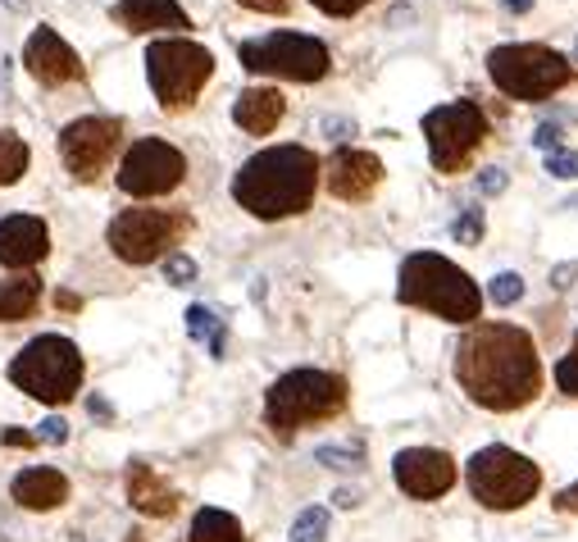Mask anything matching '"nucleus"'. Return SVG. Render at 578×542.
<instances>
[{"mask_svg":"<svg viewBox=\"0 0 578 542\" xmlns=\"http://www.w3.org/2000/svg\"><path fill=\"white\" fill-rule=\"evenodd\" d=\"M323 128H328V132H356V124H342V119H328Z\"/></svg>","mask_w":578,"mask_h":542,"instance_id":"37998d69","label":"nucleus"},{"mask_svg":"<svg viewBox=\"0 0 578 542\" xmlns=\"http://www.w3.org/2000/svg\"><path fill=\"white\" fill-rule=\"evenodd\" d=\"M315 10H323V14H332V19H347V14H360L369 0H310Z\"/></svg>","mask_w":578,"mask_h":542,"instance_id":"473e14b6","label":"nucleus"},{"mask_svg":"<svg viewBox=\"0 0 578 542\" xmlns=\"http://www.w3.org/2000/svg\"><path fill=\"white\" fill-rule=\"evenodd\" d=\"M315 461L328 470H351V465H360V447H319Z\"/></svg>","mask_w":578,"mask_h":542,"instance_id":"c85d7f7f","label":"nucleus"},{"mask_svg":"<svg viewBox=\"0 0 578 542\" xmlns=\"http://www.w3.org/2000/svg\"><path fill=\"white\" fill-rule=\"evenodd\" d=\"M347 406V383L328 374V369H292L273 378V387L265 392V424L273 437L292 442L297 428L332 420Z\"/></svg>","mask_w":578,"mask_h":542,"instance_id":"20e7f679","label":"nucleus"},{"mask_svg":"<svg viewBox=\"0 0 578 542\" xmlns=\"http://www.w3.org/2000/svg\"><path fill=\"white\" fill-rule=\"evenodd\" d=\"M488 73L515 101H542V96H551L569 82V60L538 41H510V46L488 51Z\"/></svg>","mask_w":578,"mask_h":542,"instance_id":"6e6552de","label":"nucleus"},{"mask_svg":"<svg viewBox=\"0 0 578 542\" xmlns=\"http://www.w3.org/2000/svg\"><path fill=\"white\" fill-rule=\"evenodd\" d=\"M37 442H69V424L60 420V415H51V420H41V428H37Z\"/></svg>","mask_w":578,"mask_h":542,"instance_id":"72a5a7b5","label":"nucleus"},{"mask_svg":"<svg viewBox=\"0 0 578 542\" xmlns=\"http://www.w3.org/2000/svg\"><path fill=\"white\" fill-rule=\"evenodd\" d=\"M23 65H28V73H32L41 87H64V82L82 78L78 51H73V46H69L56 28H37V32L28 37V46H23Z\"/></svg>","mask_w":578,"mask_h":542,"instance_id":"2eb2a0df","label":"nucleus"},{"mask_svg":"<svg viewBox=\"0 0 578 542\" xmlns=\"http://www.w3.org/2000/svg\"><path fill=\"white\" fill-rule=\"evenodd\" d=\"M392 474H397V487L415 502H432L442 492L456 487V461L438 447H406L397 452L392 461Z\"/></svg>","mask_w":578,"mask_h":542,"instance_id":"4468645a","label":"nucleus"},{"mask_svg":"<svg viewBox=\"0 0 578 542\" xmlns=\"http://www.w3.org/2000/svg\"><path fill=\"white\" fill-rule=\"evenodd\" d=\"M323 178H328L332 196H342V201H365V196H373V187L382 183V165H378V156L356 151V146H337L323 165Z\"/></svg>","mask_w":578,"mask_h":542,"instance_id":"dca6fc26","label":"nucleus"},{"mask_svg":"<svg viewBox=\"0 0 578 542\" xmlns=\"http://www.w3.org/2000/svg\"><path fill=\"white\" fill-rule=\"evenodd\" d=\"M87 411H91V415H101V420H110V406H106L101 397H91V402H87Z\"/></svg>","mask_w":578,"mask_h":542,"instance_id":"79ce46f5","label":"nucleus"},{"mask_svg":"<svg viewBox=\"0 0 578 542\" xmlns=\"http://www.w3.org/2000/svg\"><path fill=\"white\" fill-rule=\"evenodd\" d=\"M556 511L578 515V483H569V487H560V492H556Z\"/></svg>","mask_w":578,"mask_h":542,"instance_id":"4c0bfd02","label":"nucleus"},{"mask_svg":"<svg viewBox=\"0 0 578 542\" xmlns=\"http://www.w3.org/2000/svg\"><path fill=\"white\" fill-rule=\"evenodd\" d=\"M456 383L484 411L528 406L542 387V361L534 337L515 324H474L456 347Z\"/></svg>","mask_w":578,"mask_h":542,"instance_id":"f257e3e1","label":"nucleus"},{"mask_svg":"<svg viewBox=\"0 0 578 542\" xmlns=\"http://www.w3.org/2000/svg\"><path fill=\"white\" fill-rule=\"evenodd\" d=\"M282 91H273V87H251V91H242L237 96V106H232V119H237V128L242 132H251V137H269L278 124H282Z\"/></svg>","mask_w":578,"mask_h":542,"instance_id":"412c9836","label":"nucleus"},{"mask_svg":"<svg viewBox=\"0 0 578 542\" xmlns=\"http://www.w3.org/2000/svg\"><path fill=\"white\" fill-rule=\"evenodd\" d=\"M182 174H187V160L178 146L160 137H141L128 146V156L119 165V187L128 196H165L182 183Z\"/></svg>","mask_w":578,"mask_h":542,"instance_id":"f8f14e48","label":"nucleus"},{"mask_svg":"<svg viewBox=\"0 0 578 542\" xmlns=\"http://www.w3.org/2000/svg\"><path fill=\"white\" fill-rule=\"evenodd\" d=\"M237 60L251 73L287 78V82H319L328 73V46L301 32H269L237 46Z\"/></svg>","mask_w":578,"mask_h":542,"instance_id":"1a4fd4ad","label":"nucleus"},{"mask_svg":"<svg viewBox=\"0 0 578 542\" xmlns=\"http://www.w3.org/2000/svg\"><path fill=\"white\" fill-rule=\"evenodd\" d=\"M574 278H578V265H556V269H551V287H560V292H565Z\"/></svg>","mask_w":578,"mask_h":542,"instance_id":"58836bf2","label":"nucleus"},{"mask_svg":"<svg viewBox=\"0 0 578 542\" xmlns=\"http://www.w3.org/2000/svg\"><path fill=\"white\" fill-rule=\"evenodd\" d=\"M323 533H328V511L323 506H306L297 515V524H292V542H323Z\"/></svg>","mask_w":578,"mask_h":542,"instance_id":"a878e982","label":"nucleus"},{"mask_svg":"<svg viewBox=\"0 0 578 542\" xmlns=\"http://www.w3.org/2000/svg\"><path fill=\"white\" fill-rule=\"evenodd\" d=\"M534 146H542L547 156H551V151H560V124H542V128L534 132Z\"/></svg>","mask_w":578,"mask_h":542,"instance_id":"c9c22d12","label":"nucleus"},{"mask_svg":"<svg viewBox=\"0 0 578 542\" xmlns=\"http://www.w3.org/2000/svg\"><path fill=\"white\" fill-rule=\"evenodd\" d=\"M501 6H506L510 14H528V10H534V0H501Z\"/></svg>","mask_w":578,"mask_h":542,"instance_id":"a19ab883","label":"nucleus"},{"mask_svg":"<svg viewBox=\"0 0 578 542\" xmlns=\"http://www.w3.org/2000/svg\"><path fill=\"white\" fill-rule=\"evenodd\" d=\"M319 187V160L306 146H269L232 178V201L256 219H292L310 210Z\"/></svg>","mask_w":578,"mask_h":542,"instance_id":"f03ea898","label":"nucleus"},{"mask_svg":"<svg viewBox=\"0 0 578 542\" xmlns=\"http://www.w3.org/2000/svg\"><path fill=\"white\" fill-rule=\"evenodd\" d=\"M128 502H132L141 515L165 520V515L178 511V492H173L147 461H132V465H128Z\"/></svg>","mask_w":578,"mask_h":542,"instance_id":"aec40b11","label":"nucleus"},{"mask_svg":"<svg viewBox=\"0 0 578 542\" xmlns=\"http://www.w3.org/2000/svg\"><path fill=\"white\" fill-rule=\"evenodd\" d=\"M187 333L197 337V342H210V352L215 361H223V347H228V337H223V319L210 311V306H191L187 311Z\"/></svg>","mask_w":578,"mask_h":542,"instance_id":"b1692460","label":"nucleus"},{"mask_svg":"<svg viewBox=\"0 0 578 542\" xmlns=\"http://www.w3.org/2000/svg\"><path fill=\"white\" fill-rule=\"evenodd\" d=\"M28 174V141L19 132H0V187H10Z\"/></svg>","mask_w":578,"mask_h":542,"instance_id":"393cba45","label":"nucleus"},{"mask_svg":"<svg viewBox=\"0 0 578 542\" xmlns=\"http://www.w3.org/2000/svg\"><path fill=\"white\" fill-rule=\"evenodd\" d=\"M237 6L260 10V14H287V6H292V0H237Z\"/></svg>","mask_w":578,"mask_h":542,"instance_id":"e433bc0d","label":"nucleus"},{"mask_svg":"<svg viewBox=\"0 0 578 542\" xmlns=\"http://www.w3.org/2000/svg\"><path fill=\"white\" fill-rule=\"evenodd\" d=\"M556 383H560V392L578 397V347H574L569 356H560V365H556Z\"/></svg>","mask_w":578,"mask_h":542,"instance_id":"7c9ffc66","label":"nucleus"},{"mask_svg":"<svg viewBox=\"0 0 578 542\" xmlns=\"http://www.w3.org/2000/svg\"><path fill=\"white\" fill-rule=\"evenodd\" d=\"M423 137H428V160L438 174H460L469 156L488 137V115L474 101H451L423 115Z\"/></svg>","mask_w":578,"mask_h":542,"instance_id":"9d476101","label":"nucleus"},{"mask_svg":"<svg viewBox=\"0 0 578 542\" xmlns=\"http://www.w3.org/2000/svg\"><path fill=\"white\" fill-rule=\"evenodd\" d=\"M187 542H247V533H242V524H237V515H228L219 506H206V511L191 515Z\"/></svg>","mask_w":578,"mask_h":542,"instance_id":"5701e85b","label":"nucleus"},{"mask_svg":"<svg viewBox=\"0 0 578 542\" xmlns=\"http://www.w3.org/2000/svg\"><path fill=\"white\" fill-rule=\"evenodd\" d=\"M547 174L551 178H578V151H551L547 156Z\"/></svg>","mask_w":578,"mask_h":542,"instance_id":"2f4dec72","label":"nucleus"},{"mask_svg":"<svg viewBox=\"0 0 578 542\" xmlns=\"http://www.w3.org/2000/svg\"><path fill=\"white\" fill-rule=\"evenodd\" d=\"M506 183H510L506 169L492 165V169H484V178H478V191H484V196H497V191H506Z\"/></svg>","mask_w":578,"mask_h":542,"instance_id":"f704fd0d","label":"nucleus"},{"mask_svg":"<svg viewBox=\"0 0 578 542\" xmlns=\"http://www.w3.org/2000/svg\"><path fill=\"white\" fill-rule=\"evenodd\" d=\"M6 442H10V447H32V442H37V433H23V428H6Z\"/></svg>","mask_w":578,"mask_h":542,"instance_id":"ea45409f","label":"nucleus"},{"mask_svg":"<svg viewBox=\"0 0 578 542\" xmlns=\"http://www.w3.org/2000/svg\"><path fill=\"white\" fill-rule=\"evenodd\" d=\"M10 383L19 392H28L32 402L64 406V402L78 397V387H82V356H78V347L69 337L41 333L10 361Z\"/></svg>","mask_w":578,"mask_h":542,"instance_id":"39448f33","label":"nucleus"},{"mask_svg":"<svg viewBox=\"0 0 578 542\" xmlns=\"http://www.w3.org/2000/svg\"><path fill=\"white\" fill-rule=\"evenodd\" d=\"M210 73H215V56L201 41H187V37L151 41L147 78H151V91L165 110H187L201 96V87L210 82Z\"/></svg>","mask_w":578,"mask_h":542,"instance_id":"0eeeda50","label":"nucleus"},{"mask_svg":"<svg viewBox=\"0 0 578 542\" xmlns=\"http://www.w3.org/2000/svg\"><path fill=\"white\" fill-rule=\"evenodd\" d=\"M41 302V283L32 274H19V278H6L0 283V324H19L37 311Z\"/></svg>","mask_w":578,"mask_h":542,"instance_id":"4be33fe9","label":"nucleus"},{"mask_svg":"<svg viewBox=\"0 0 578 542\" xmlns=\"http://www.w3.org/2000/svg\"><path fill=\"white\" fill-rule=\"evenodd\" d=\"M10 492H14V502L28 506V511H56V506L69 502V479L60 470H51V465H32V470L14 474Z\"/></svg>","mask_w":578,"mask_h":542,"instance_id":"6ab92c4d","label":"nucleus"},{"mask_svg":"<svg viewBox=\"0 0 578 542\" xmlns=\"http://www.w3.org/2000/svg\"><path fill=\"white\" fill-rule=\"evenodd\" d=\"M488 297H492L497 306H515V302L524 297V278H519V274H497V278L488 283Z\"/></svg>","mask_w":578,"mask_h":542,"instance_id":"cd10ccee","label":"nucleus"},{"mask_svg":"<svg viewBox=\"0 0 578 542\" xmlns=\"http://www.w3.org/2000/svg\"><path fill=\"white\" fill-rule=\"evenodd\" d=\"M165 278H169L173 287H187L191 278H197V260H191V256H178V252H173V256L165 260Z\"/></svg>","mask_w":578,"mask_h":542,"instance_id":"c756f323","label":"nucleus"},{"mask_svg":"<svg viewBox=\"0 0 578 542\" xmlns=\"http://www.w3.org/2000/svg\"><path fill=\"white\" fill-rule=\"evenodd\" d=\"M191 228L187 215L178 210H123L114 224H110V246H114V256L128 260V265H151L160 260L169 246L182 242V233Z\"/></svg>","mask_w":578,"mask_h":542,"instance_id":"9b49d317","label":"nucleus"},{"mask_svg":"<svg viewBox=\"0 0 578 542\" xmlns=\"http://www.w3.org/2000/svg\"><path fill=\"white\" fill-rule=\"evenodd\" d=\"M119 141H123V124L119 119L87 115V119H73L60 132V156H64V165H69V174L78 183H91V178L106 174V165L119 151Z\"/></svg>","mask_w":578,"mask_h":542,"instance_id":"ddd939ff","label":"nucleus"},{"mask_svg":"<svg viewBox=\"0 0 578 542\" xmlns=\"http://www.w3.org/2000/svg\"><path fill=\"white\" fill-rule=\"evenodd\" d=\"M465 483L474 492V502H484L488 511H519L524 502H534V492L542 487V474L528 456L492 442V447L469 456Z\"/></svg>","mask_w":578,"mask_h":542,"instance_id":"423d86ee","label":"nucleus"},{"mask_svg":"<svg viewBox=\"0 0 578 542\" xmlns=\"http://www.w3.org/2000/svg\"><path fill=\"white\" fill-rule=\"evenodd\" d=\"M397 297L415 311H428V315L451 319V324H474L478 311H484V292H478V283L438 252L406 256V265L397 274Z\"/></svg>","mask_w":578,"mask_h":542,"instance_id":"7ed1b4c3","label":"nucleus"},{"mask_svg":"<svg viewBox=\"0 0 578 542\" xmlns=\"http://www.w3.org/2000/svg\"><path fill=\"white\" fill-rule=\"evenodd\" d=\"M451 237H456L460 246H478V242H484V210L469 206V210L451 224Z\"/></svg>","mask_w":578,"mask_h":542,"instance_id":"bb28decb","label":"nucleus"},{"mask_svg":"<svg viewBox=\"0 0 578 542\" xmlns=\"http://www.w3.org/2000/svg\"><path fill=\"white\" fill-rule=\"evenodd\" d=\"M114 19L128 32H182L191 28L178 0H114Z\"/></svg>","mask_w":578,"mask_h":542,"instance_id":"a211bd4d","label":"nucleus"},{"mask_svg":"<svg viewBox=\"0 0 578 542\" xmlns=\"http://www.w3.org/2000/svg\"><path fill=\"white\" fill-rule=\"evenodd\" d=\"M51 252V233L37 215H10L0 219V265L6 269H28L37 260H46Z\"/></svg>","mask_w":578,"mask_h":542,"instance_id":"f3484780","label":"nucleus"}]
</instances>
